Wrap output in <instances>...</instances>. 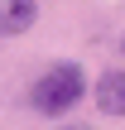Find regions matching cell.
<instances>
[{"label": "cell", "mask_w": 125, "mask_h": 130, "mask_svg": "<svg viewBox=\"0 0 125 130\" xmlns=\"http://www.w3.org/2000/svg\"><path fill=\"white\" fill-rule=\"evenodd\" d=\"M82 92H87V77H82V68H77V63H67V68L43 72V77L34 82L29 101H34V111L58 116V111H67V106H77V101H82Z\"/></svg>", "instance_id": "cell-1"}, {"label": "cell", "mask_w": 125, "mask_h": 130, "mask_svg": "<svg viewBox=\"0 0 125 130\" xmlns=\"http://www.w3.org/2000/svg\"><path fill=\"white\" fill-rule=\"evenodd\" d=\"M120 48H125V43H120Z\"/></svg>", "instance_id": "cell-5"}, {"label": "cell", "mask_w": 125, "mask_h": 130, "mask_svg": "<svg viewBox=\"0 0 125 130\" xmlns=\"http://www.w3.org/2000/svg\"><path fill=\"white\" fill-rule=\"evenodd\" d=\"M96 106L101 116H125V72H106L96 82Z\"/></svg>", "instance_id": "cell-2"}, {"label": "cell", "mask_w": 125, "mask_h": 130, "mask_svg": "<svg viewBox=\"0 0 125 130\" xmlns=\"http://www.w3.org/2000/svg\"><path fill=\"white\" fill-rule=\"evenodd\" d=\"M63 130H92V125H63Z\"/></svg>", "instance_id": "cell-4"}, {"label": "cell", "mask_w": 125, "mask_h": 130, "mask_svg": "<svg viewBox=\"0 0 125 130\" xmlns=\"http://www.w3.org/2000/svg\"><path fill=\"white\" fill-rule=\"evenodd\" d=\"M34 14H39L34 0H0V34H24Z\"/></svg>", "instance_id": "cell-3"}]
</instances>
